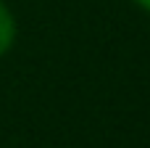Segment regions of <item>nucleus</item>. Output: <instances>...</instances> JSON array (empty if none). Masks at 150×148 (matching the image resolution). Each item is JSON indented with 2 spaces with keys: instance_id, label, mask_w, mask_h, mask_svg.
Wrapping results in <instances>:
<instances>
[{
  "instance_id": "obj_1",
  "label": "nucleus",
  "mask_w": 150,
  "mask_h": 148,
  "mask_svg": "<svg viewBox=\"0 0 150 148\" xmlns=\"http://www.w3.org/2000/svg\"><path fill=\"white\" fill-rule=\"evenodd\" d=\"M16 34H18V26H16V16L13 11L0 0V58L5 53H11L13 42H16Z\"/></svg>"
},
{
  "instance_id": "obj_2",
  "label": "nucleus",
  "mask_w": 150,
  "mask_h": 148,
  "mask_svg": "<svg viewBox=\"0 0 150 148\" xmlns=\"http://www.w3.org/2000/svg\"><path fill=\"white\" fill-rule=\"evenodd\" d=\"M132 3H134V5H140L142 11H148V13H150V0H132Z\"/></svg>"
}]
</instances>
